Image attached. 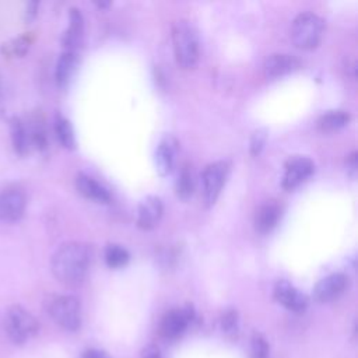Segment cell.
Here are the masks:
<instances>
[{
  "label": "cell",
  "mask_w": 358,
  "mask_h": 358,
  "mask_svg": "<svg viewBox=\"0 0 358 358\" xmlns=\"http://www.w3.org/2000/svg\"><path fill=\"white\" fill-rule=\"evenodd\" d=\"M91 263V252L81 242H66L57 248L50 260V268L57 281L74 287L84 281Z\"/></svg>",
  "instance_id": "obj_1"
},
{
  "label": "cell",
  "mask_w": 358,
  "mask_h": 358,
  "mask_svg": "<svg viewBox=\"0 0 358 358\" xmlns=\"http://www.w3.org/2000/svg\"><path fill=\"white\" fill-rule=\"evenodd\" d=\"M172 48L176 63L185 69H193L200 56L199 35L194 25L187 20H178L172 27Z\"/></svg>",
  "instance_id": "obj_2"
},
{
  "label": "cell",
  "mask_w": 358,
  "mask_h": 358,
  "mask_svg": "<svg viewBox=\"0 0 358 358\" xmlns=\"http://www.w3.org/2000/svg\"><path fill=\"white\" fill-rule=\"evenodd\" d=\"M323 32V20L319 15L306 11L295 17L291 27V39L296 48L309 50L320 43Z\"/></svg>",
  "instance_id": "obj_3"
},
{
  "label": "cell",
  "mask_w": 358,
  "mask_h": 358,
  "mask_svg": "<svg viewBox=\"0 0 358 358\" xmlns=\"http://www.w3.org/2000/svg\"><path fill=\"white\" fill-rule=\"evenodd\" d=\"M48 313L64 330L74 331L81 326V305L71 295H57L48 302Z\"/></svg>",
  "instance_id": "obj_4"
},
{
  "label": "cell",
  "mask_w": 358,
  "mask_h": 358,
  "mask_svg": "<svg viewBox=\"0 0 358 358\" xmlns=\"http://www.w3.org/2000/svg\"><path fill=\"white\" fill-rule=\"evenodd\" d=\"M6 331L15 344H24L38 331V322L22 306L14 305L6 315Z\"/></svg>",
  "instance_id": "obj_5"
},
{
  "label": "cell",
  "mask_w": 358,
  "mask_h": 358,
  "mask_svg": "<svg viewBox=\"0 0 358 358\" xmlns=\"http://www.w3.org/2000/svg\"><path fill=\"white\" fill-rule=\"evenodd\" d=\"M229 173V164L227 161H215L206 166L201 175L203 197L207 206H213L225 185Z\"/></svg>",
  "instance_id": "obj_6"
},
{
  "label": "cell",
  "mask_w": 358,
  "mask_h": 358,
  "mask_svg": "<svg viewBox=\"0 0 358 358\" xmlns=\"http://www.w3.org/2000/svg\"><path fill=\"white\" fill-rule=\"evenodd\" d=\"M192 319H193V310L189 306L169 310L161 320L159 333L165 338H169V340L176 338L186 330Z\"/></svg>",
  "instance_id": "obj_7"
},
{
  "label": "cell",
  "mask_w": 358,
  "mask_h": 358,
  "mask_svg": "<svg viewBox=\"0 0 358 358\" xmlns=\"http://www.w3.org/2000/svg\"><path fill=\"white\" fill-rule=\"evenodd\" d=\"M315 171V164L306 157H294L285 165V172L282 178V187L292 190L299 186L306 178H309Z\"/></svg>",
  "instance_id": "obj_8"
},
{
  "label": "cell",
  "mask_w": 358,
  "mask_h": 358,
  "mask_svg": "<svg viewBox=\"0 0 358 358\" xmlns=\"http://www.w3.org/2000/svg\"><path fill=\"white\" fill-rule=\"evenodd\" d=\"M274 298L278 303L292 312H303L308 308V298L298 288L285 280H280L274 287Z\"/></svg>",
  "instance_id": "obj_9"
},
{
  "label": "cell",
  "mask_w": 358,
  "mask_h": 358,
  "mask_svg": "<svg viewBox=\"0 0 358 358\" xmlns=\"http://www.w3.org/2000/svg\"><path fill=\"white\" fill-rule=\"evenodd\" d=\"M348 285V277L343 273H333L322 278L313 291L316 301L319 302H330L338 298Z\"/></svg>",
  "instance_id": "obj_10"
},
{
  "label": "cell",
  "mask_w": 358,
  "mask_h": 358,
  "mask_svg": "<svg viewBox=\"0 0 358 358\" xmlns=\"http://www.w3.org/2000/svg\"><path fill=\"white\" fill-rule=\"evenodd\" d=\"M25 196L17 189H7L0 193V221L13 222L22 217Z\"/></svg>",
  "instance_id": "obj_11"
},
{
  "label": "cell",
  "mask_w": 358,
  "mask_h": 358,
  "mask_svg": "<svg viewBox=\"0 0 358 358\" xmlns=\"http://www.w3.org/2000/svg\"><path fill=\"white\" fill-rule=\"evenodd\" d=\"M301 62L288 53H273L264 62V76L270 80L287 76L298 70Z\"/></svg>",
  "instance_id": "obj_12"
},
{
  "label": "cell",
  "mask_w": 358,
  "mask_h": 358,
  "mask_svg": "<svg viewBox=\"0 0 358 358\" xmlns=\"http://www.w3.org/2000/svg\"><path fill=\"white\" fill-rule=\"evenodd\" d=\"M164 206L159 197L148 196L140 204L137 210V225L143 229L154 228L161 220Z\"/></svg>",
  "instance_id": "obj_13"
},
{
  "label": "cell",
  "mask_w": 358,
  "mask_h": 358,
  "mask_svg": "<svg viewBox=\"0 0 358 358\" xmlns=\"http://www.w3.org/2000/svg\"><path fill=\"white\" fill-rule=\"evenodd\" d=\"M178 150V141L172 136L164 137L155 151V164L159 175H168L175 165V155Z\"/></svg>",
  "instance_id": "obj_14"
},
{
  "label": "cell",
  "mask_w": 358,
  "mask_h": 358,
  "mask_svg": "<svg viewBox=\"0 0 358 358\" xmlns=\"http://www.w3.org/2000/svg\"><path fill=\"white\" fill-rule=\"evenodd\" d=\"M76 187L77 190L87 199H91L98 203H108L110 200V194L106 187H103L99 182H96L94 178L78 173L76 178Z\"/></svg>",
  "instance_id": "obj_15"
},
{
  "label": "cell",
  "mask_w": 358,
  "mask_h": 358,
  "mask_svg": "<svg viewBox=\"0 0 358 358\" xmlns=\"http://www.w3.org/2000/svg\"><path fill=\"white\" fill-rule=\"evenodd\" d=\"M281 217V207L275 201H266L259 207L255 215V227L260 234L270 232Z\"/></svg>",
  "instance_id": "obj_16"
},
{
  "label": "cell",
  "mask_w": 358,
  "mask_h": 358,
  "mask_svg": "<svg viewBox=\"0 0 358 358\" xmlns=\"http://www.w3.org/2000/svg\"><path fill=\"white\" fill-rule=\"evenodd\" d=\"M83 15L80 13V10L77 8H71L70 10V24L69 28L63 36V46L64 50H70V52H76L77 46L81 43V38H83Z\"/></svg>",
  "instance_id": "obj_17"
},
{
  "label": "cell",
  "mask_w": 358,
  "mask_h": 358,
  "mask_svg": "<svg viewBox=\"0 0 358 358\" xmlns=\"http://www.w3.org/2000/svg\"><path fill=\"white\" fill-rule=\"evenodd\" d=\"M76 63H77V56L76 52H70V50H64L57 63H56V70H55V77H56V83L63 87L69 83L70 77L74 73L76 69Z\"/></svg>",
  "instance_id": "obj_18"
},
{
  "label": "cell",
  "mask_w": 358,
  "mask_h": 358,
  "mask_svg": "<svg viewBox=\"0 0 358 358\" xmlns=\"http://www.w3.org/2000/svg\"><path fill=\"white\" fill-rule=\"evenodd\" d=\"M350 122V113L345 110H329L317 120V127L322 131H334L344 127Z\"/></svg>",
  "instance_id": "obj_19"
},
{
  "label": "cell",
  "mask_w": 358,
  "mask_h": 358,
  "mask_svg": "<svg viewBox=\"0 0 358 358\" xmlns=\"http://www.w3.org/2000/svg\"><path fill=\"white\" fill-rule=\"evenodd\" d=\"M10 131H11V140L15 151L18 154H25L29 147V136L24 123L20 119L14 117L10 124Z\"/></svg>",
  "instance_id": "obj_20"
},
{
  "label": "cell",
  "mask_w": 358,
  "mask_h": 358,
  "mask_svg": "<svg viewBox=\"0 0 358 358\" xmlns=\"http://www.w3.org/2000/svg\"><path fill=\"white\" fill-rule=\"evenodd\" d=\"M55 133L59 140V143L64 148H74L76 145V138H74V131L70 124V122L63 117L62 115H57L55 117Z\"/></svg>",
  "instance_id": "obj_21"
},
{
  "label": "cell",
  "mask_w": 358,
  "mask_h": 358,
  "mask_svg": "<svg viewBox=\"0 0 358 358\" xmlns=\"http://www.w3.org/2000/svg\"><path fill=\"white\" fill-rule=\"evenodd\" d=\"M175 190L178 197H180L182 200H186L192 196L194 190V176L189 166H182L175 183Z\"/></svg>",
  "instance_id": "obj_22"
},
{
  "label": "cell",
  "mask_w": 358,
  "mask_h": 358,
  "mask_svg": "<svg viewBox=\"0 0 358 358\" xmlns=\"http://www.w3.org/2000/svg\"><path fill=\"white\" fill-rule=\"evenodd\" d=\"M129 259H130L129 252L120 245L112 243V245H108L105 249V262L112 268H119L126 266Z\"/></svg>",
  "instance_id": "obj_23"
},
{
  "label": "cell",
  "mask_w": 358,
  "mask_h": 358,
  "mask_svg": "<svg viewBox=\"0 0 358 358\" xmlns=\"http://www.w3.org/2000/svg\"><path fill=\"white\" fill-rule=\"evenodd\" d=\"M221 327L229 337H235L238 333V315L235 310H227L221 319Z\"/></svg>",
  "instance_id": "obj_24"
},
{
  "label": "cell",
  "mask_w": 358,
  "mask_h": 358,
  "mask_svg": "<svg viewBox=\"0 0 358 358\" xmlns=\"http://www.w3.org/2000/svg\"><path fill=\"white\" fill-rule=\"evenodd\" d=\"M267 138V131L264 129L256 130L252 137H250V154L252 155H259L260 151L263 150V145Z\"/></svg>",
  "instance_id": "obj_25"
},
{
  "label": "cell",
  "mask_w": 358,
  "mask_h": 358,
  "mask_svg": "<svg viewBox=\"0 0 358 358\" xmlns=\"http://www.w3.org/2000/svg\"><path fill=\"white\" fill-rule=\"evenodd\" d=\"M252 348H253V352L257 358H262L267 354L268 351V345L266 343V340L260 336V334H255L253 338H252Z\"/></svg>",
  "instance_id": "obj_26"
},
{
  "label": "cell",
  "mask_w": 358,
  "mask_h": 358,
  "mask_svg": "<svg viewBox=\"0 0 358 358\" xmlns=\"http://www.w3.org/2000/svg\"><path fill=\"white\" fill-rule=\"evenodd\" d=\"M83 358H112V357H110V355H108L105 351L91 348V350H87V351L84 352Z\"/></svg>",
  "instance_id": "obj_27"
},
{
  "label": "cell",
  "mask_w": 358,
  "mask_h": 358,
  "mask_svg": "<svg viewBox=\"0 0 358 358\" xmlns=\"http://www.w3.org/2000/svg\"><path fill=\"white\" fill-rule=\"evenodd\" d=\"M347 169L354 175L357 171V152H352L348 158H347Z\"/></svg>",
  "instance_id": "obj_28"
},
{
  "label": "cell",
  "mask_w": 358,
  "mask_h": 358,
  "mask_svg": "<svg viewBox=\"0 0 358 358\" xmlns=\"http://www.w3.org/2000/svg\"><path fill=\"white\" fill-rule=\"evenodd\" d=\"M144 358H159V357H158V351H157V350H154V348L147 350V352H145V357H144Z\"/></svg>",
  "instance_id": "obj_29"
},
{
  "label": "cell",
  "mask_w": 358,
  "mask_h": 358,
  "mask_svg": "<svg viewBox=\"0 0 358 358\" xmlns=\"http://www.w3.org/2000/svg\"><path fill=\"white\" fill-rule=\"evenodd\" d=\"M0 98H1V83H0Z\"/></svg>",
  "instance_id": "obj_30"
}]
</instances>
